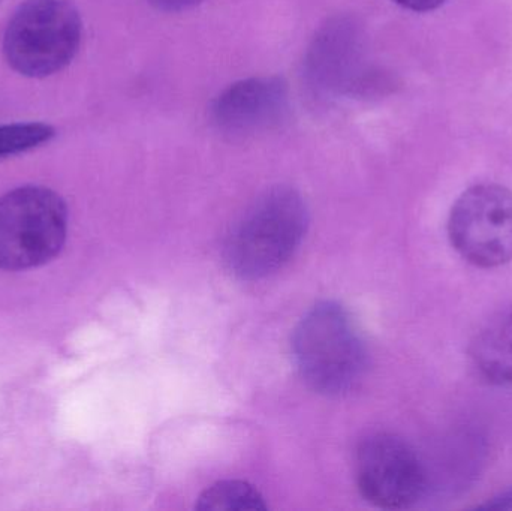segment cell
<instances>
[{
  "mask_svg": "<svg viewBox=\"0 0 512 511\" xmlns=\"http://www.w3.org/2000/svg\"><path fill=\"white\" fill-rule=\"evenodd\" d=\"M292 357L304 383L328 398L354 392L367 369V351L349 312L331 300L316 303L292 335Z\"/></svg>",
  "mask_w": 512,
  "mask_h": 511,
  "instance_id": "cell-1",
  "label": "cell"
},
{
  "mask_svg": "<svg viewBox=\"0 0 512 511\" xmlns=\"http://www.w3.org/2000/svg\"><path fill=\"white\" fill-rule=\"evenodd\" d=\"M307 227L309 210L303 197L286 186L270 189L231 231L225 243V263L237 278H267L288 263Z\"/></svg>",
  "mask_w": 512,
  "mask_h": 511,
  "instance_id": "cell-2",
  "label": "cell"
},
{
  "mask_svg": "<svg viewBox=\"0 0 512 511\" xmlns=\"http://www.w3.org/2000/svg\"><path fill=\"white\" fill-rule=\"evenodd\" d=\"M83 23L69 0H24L3 33V56L24 77L44 78L77 56Z\"/></svg>",
  "mask_w": 512,
  "mask_h": 511,
  "instance_id": "cell-3",
  "label": "cell"
},
{
  "mask_svg": "<svg viewBox=\"0 0 512 511\" xmlns=\"http://www.w3.org/2000/svg\"><path fill=\"white\" fill-rule=\"evenodd\" d=\"M68 233V209L44 186H21L0 197V269H33L53 260Z\"/></svg>",
  "mask_w": 512,
  "mask_h": 511,
  "instance_id": "cell-4",
  "label": "cell"
},
{
  "mask_svg": "<svg viewBox=\"0 0 512 511\" xmlns=\"http://www.w3.org/2000/svg\"><path fill=\"white\" fill-rule=\"evenodd\" d=\"M451 245L481 269L512 261V191L495 183L472 186L460 195L448 221Z\"/></svg>",
  "mask_w": 512,
  "mask_h": 511,
  "instance_id": "cell-5",
  "label": "cell"
},
{
  "mask_svg": "<svg viewBox=\"0 0 512 511\" xmlns=\"http://www.w3.org/2000/svg\"><path fill=\"white\" fill-rule=\"evenodd\" d=\"M355 473L364 500L378 509H408L426 489L420 458L396 435L373 434L364 438L358 446Z\"/></svg>",
  "mask_w": 512,
  "mask_h": 511,
  "instance_id": "cell-6",
  "label": "cell"
},
{
  "mask_svg": "<svg viewBox=\"0 0 512 511\" xmlns=\"http://www.w3.org/2000/svg\"><path fill=\"white\" fill-rule=\"evenodd\" d=\"M288 111V89L280 78H251L216 98L212 120L222 134L245 138L279 128Z\"/></svg>",
  "mask_w": 512,
  "mask_h": 511,
  "instance_id": "cell-7",
  "label": "cell"
},
{
  "mask_svg": "<svg viewBox=\"0 0 512 511\" xmlns=\"http://www.w3.org/2000/svg\"><path fill=\"white\" fill-rule=\"evenodd\" d=\"M469 357L484 381L512 386V306L481 327L469 348Z\"/></svg>",
  "mask_w": 512,
  "mask_h": 511,
  "instance_id": "cell-8",
  "label": "cell"
},
{
  "mask_svg": "<svg viewBox=\"0 0 512 511\" xmlns=\"http://www.w3.org/2000/svg\"><path fill=\"white\" fill-rule=\"evenodd\" d=\"M198 511H264L267 504L254 486L240 480H224L207 488L195 504Z\"/></svg>",
  "mask_w": 512,
  "mask_h": 511,
  "instance_id": "cell-9",
  "label": "cell"
},
{
  "mask_svg": "<svg viewBox=\"0 0 512 511\" xmlns=\"http://www.w3.org/2000/svg\"><path fill=\"white\" fill-rule=\"evenodd\" d=\"M56 137V129L47 123H11L0 126V158L29 152Z\"/></svg>",
  "mask_w": 512,
  "mask_h": 511,
  "instance_id": "cell-10",
  "label": "cell"
},
{
  "mask_svg": "<svg viewBox=\"0 0 512 511\" xmlns=\"http://www.w3.org/2000/svg\"><path fill=\"white\" fill-rule=\"evenodd\" d=\"M155 8L165 12H180L194 8L201 0H149Z\"/></svg>",
  "mask_w": 512,
  "mask_h": 511,
  "instance_id": "cell-11",
  "label": "cell"
},
{
  "mask_svg": "<svg viewBox=\"0 0 512 511\" xmlns=\"http://www.w3.org/2000/svg\"><path fill=\"white\" fill-rule=\"evenodd\" d=\"M397 5L403 6V8L411 9L415 12H427L433 11V9L439 8L444 5L447 0H394Z\"/></svg>",
  "mask_w": 512,
  "mask_h": 511,
  "instance_id": "cell-12",
  "label": "cell"
},
{
  "mask_svg": "<svg viewBox=\"0 0 512 511\" xmlns=\"http://www.w3.org/2000/svg\"><path fill=\"white\" fill-rule=\"evenodd\" d=\"M480 509L484 510H512V488L508 489V491L501 492L498 497L492 498V500L487 501L484 506H481Z\"/></svg>",
  "mask_w": 512,
  "mask_h": 511,
  "instance_id": "cell-13",
  "label": "cell"
}]
</instances>
